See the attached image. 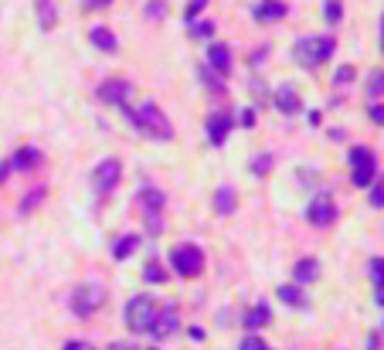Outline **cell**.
<instances>
[{
  "label": "cell",
  "instance_id": "obj_29",
  "mask_svg": "<svg viewBox=\"0 0 384 350\" xmlns=\"http://www.w3.org/2000/svg\"><path fill=\"white\" fill-rule=\"evenodd\" d=\"M269 170H272V154H259L252 160V174H255V177H266Z\"/></svg>",
  "mask_w": 384,
  "mask_h": 350
},
{
  "label": "cell",
  "instance_id": "obj_43",
  "mask_svg": "<svg viewBox=\"0 0 384 350\" xmlns=\"http://www.w3.org/2000/svg\"><path fill=\"white\" fill-rule=\"evenodd\" d=\"M150 350H156V347H150Z\"/></svg>",
  "mask_w": 384,
  "mask_h": 350
},
{
  "label": "cell",
  "instance_id": "obj_10",
  "mask_svg": "<svg viewBox=\"0 0 384 350\" xmlns=\"http://www.w3.org/2000/svg\"><path fill=\"white\" fill-rule=\"evenodd\" d=\"M307 221L309 225H316V228H327V225L337 221V204L330 201V194H320V197L309 201L307 204Z\"/></svg>",
  "mask_w": 384,
  "mask_h": 350
},
{
  "label": "cell",
  "instance_id": "obj_28",
  "mask_svg": "<svg viewBox=\"0 0 384 350\" xmlns=\"http://www.w3.org/2000/svg\"><path fill=\"white\" fill-rule=\"evenodd\" d=\"M191 35H194L197 41L214 38V24H211V21H194V24H191Z\"/></svg>",
  "mask_w": 384,
  "mask_h": 350
},
{
  "label": "cell",
  "instance_id": "obj_26",
  "mask_svg": "<svg viewBox=\"0 0 384 350\" xmlns=\"http://www.w3.org/2000/svg\"><path fill=\"white\" fill-rule=\"evenodd\" d=\"M323 21H327L330 28H337V24L344 21V3H340V0H323Z\"/></svg>",
  "mask_w": 384,
  "mask_h": 350
},
{
  "label": "cell",
  "instance_id": "obj_30",
  "mask_svg": "<svg viewBox=\"0 0 384 350\" xmlns=\"http://www.w3.org/2000/svg\"><path fill=\"white\" fill-rule=\"evenodd\" d=\"M204 7H208V0H191V3L184 7V21H188V24H194V21L201 17V10H204Z\"/></svg>",
  "mask_w": 384,
  "mask_h": 350
},
{
  "label": "cell",
  "instance_id": "obj_35",
  "mask_svg": "<svg viewBox=\"0 0 384 350\" xmlns=\"http://www.w3.org/2000/svg\"><path fill=\"white\" fill-rule=\"evenodd\" d=\"M367 116L374 119L378 126H384V102H371V106H367Z\"/></svg>",
  "mask_w": 384,
  "mask_h": 350
},
{
  "label": "cell",
  "instance_id": "obj_21",
  "mask_svg": "<svg viewBox=\"0 0 384 350\" xmlns=\"http://www.w3.org/2000/svg\"><path fill=\"white\" fill-rule=\"evenodd\" d=\"M136 248H140V234H122V238L113 245V259L116 262H126Z\"/></svg>",
  "mask_w": 384,
  "mask_h": 350
},
{
  "label": "cell",
  "instance_id": "obj_6",
  "mask_svg": "<svg viewBox=\"0 0 384 350\" xmlns=\"http://www.w3.org/2000/svg\"><path fill=\"white\" fill-rule=\"evenodd\" d=\"M102 303H106V289H102L99 282H82V286H75V293H72V300H68V306H72V313H75L78 320L92 316Z\"/></svg>",
  "mask_w": 384,
  "mask_h": 350
},
{
  "label": "cell",
  "instance_id": "obj_12",
  "mask_svg": "<svg viewBox=\"0 0 384 350\" xmlns=\"http://www.w3.org/2000/svg\"><path fill=\"white\" fill-rule=\"evenodd\" d=\"M204 126H208V140H211V147H218V150H221V147L228 143L231 116H228V113H211Z\"/></svg>",
  "mask_w": 384,
  "mask_h": 350
},
{
  "label": "cell",
  "instance_id": "obj_5",
  "mask_svg": "<svg viewBox=\"0 0 384 350\" xmlns=\"http://www.w3.org/2000/svg\"><path fill=\"white\" fill-rule=\"evenodd\" d=\"M350 181H354V187H371L378 181V156L371 147L350 150Z\"/></svg>",
  "mask_w": 384,
  "mask_h": 350
},
{
  "label": "cell",
  "instance_id": "obj_33",
  "mask_svg": "<svg viewBox=\"0 0 384 350\" xmlns=\"http://www.w3.org/2000/svg\"><path fill=\"white\" fill-rule=\"evenodd\" d=\"M41 197H44V187H38L35 194H28V197H24V201H21V214H28L31 208H38V201H41Z\"/></svg>",
  "mask_w": 384,
  "mask_h": 350
},
{
  "label": "cell",
  "instance_id": "obj_31",
  "mask_svg": "<svg viewBox=\"0 0 384 350\" xmlns=\"http://www.w3.org/2000/svg\"><path fill=\"white\" fill-rule=\"evenodd\" d=\"M371 208H384V181L381 177L371 184Z\"/></svg>",
  "mask_w": 384,
  "mask_h": 350
},
{
  "label": "cell",
  "instance_id": "obj_39",
  "mask_svg": "<svg viewBox=\"0 0 384 350\" xmlns=\"http://www.w3.org/2000/svg\"><path fill=\"white\" fill-rule=\"evenodd\" d=\"M65 350H95V347H89V344H82V340H68Z\"/></svg>",
  "mask_w": 384,
  "mask_h": 350
},
{
  "label": "cell",
  "instance_id": "obj_25",
  "mask_svg": "<svg viewBox=\"0 0 384 350\" xmlns=\"http://www.w3.org/2000/svg\"><path fill=\"white\" fill-rule=\"evenodd\" d=\"M364 92H367V99H371V102H378V99H381V95H384V68H374V72L367 75Z\"/></svg>",
  "mask_w": 384,
  "mask_h": 350
},
{
  "label": "cell",
  "instance_id": "obj_20",
  "mask_svg": "<svg viewBox=\"0 0 384 350\" xmlns=\"http://www.w3.org/2000/svg\"><path fill=\"white\" fill-rule=\"evenodd\" d=\"M35 10H38L41 31H51V28L58 24V10H55V3H51V0H35Z\"/></svg>",
  "mask_w": 384,
  "mask_h": 350
},
{
  "label": "cell",
  "instance_id": "obj_37",
  "mask_svg": "<svg viewBox=\"0 0 384 350\" xmlns=\"http://www.w3.org/2000/svg\"><path fill=\"white\" fill-rule=\"evenodd\" d=\"M354 65H340V72H337V85H347V82H354Z\"/></svg>",
  "mask_w": 384,
  "mask_h": 350
},
{
  "label": "cell",
  "instance_id": "obj_4",
  "mask_svg": "<svg viewBox=\"0 0 384 350\" xmlns=\"http://www.w3.org/2000/svg\"><path fill=\"white\" fill-rule=\"evenodd\" d=\"M156 300L150 293H140V296H133L129 303H126V326H129V333H150V323L156 320Z\"/></svg>",
  "mask_w": 384,
  "mask_h": 350
},
{
  "label": "cell",
  "instance_id": "obj_24",
  "mask_svg": "<svg viewBox=\"0 0 384 350\" xmlns=\"http://www.w3.org/2000/svg\"><path fill=\"white\" fill-rule=\"evenodd\" d=\"M269 320H272L269 303H255V306H252V313L245 316V326H248V330H259V326H266Z\"/></svg>",
  "mask_w": 384,
  "mask_h": 350
},
{
  "label": "cell",
  "instance_id": "obj_17",
  "mask_svg": "<svg viewBox=\"0 0 384 350\" xmlns=\"http://www.w3.org/2000/svg\"><path fill=\"white\" fill-rule=\"evenodd\" d=\"M316 275H320V262L307 255V259H300L296 266H293V279H296V286H309V282H316Z\"/></svg>",
  "mask_w": 384,
  "mask_h": 350
},
{
  "label": "cell",
  "instance_id": "obj_42",
  "mask_svg": "<svg viewBox=\"0 0 384 350\" xmlns=\"http://www.w3.org/2000/svg\"><path fill=\"white\" fill-rule=\"evenodd\" d=\"M381 51H384V14H381Z\"/></svg>",
  "mask_w": 384,
  "mask_h": 350
},
{
  "label": "cell",
  "instance_id": "obj_23",
  "mask_svg": "<svg viewBox=\"0 0 384 350\" xmlns=\"http://www.w3.org/2000/svg\"><path fill=\"white\" fill-rule=\"evenodd\" d=\"M235 208H238L235 191H231L228 184H225V187H218V191H214V211H218V214H231Z\"/></svg>",
  "mask_w": 384,
  "mask_h": 350
},
{
  "label": "cell",
  "instance_id": "obj_9",
  "mask_svg": "<svg viewBox=\"0 0 384 350\" xmlns=\"http://www.w3.org/2000/svg\"><path fill=\"white\" fill-rule=\"evenodd\" d=\"M99 102L102 106H116V109H122V106H129V95H133V85L129 82H122V78H106L102 85H99Z\"/></svg>",
  "mask_w": 384,
  "mask_h": 350
},
{
  "label": "cell",
  "instance_id": "obj_40",
  "mask_svg": "<svg viewBox=\"0 0 384 350\" xmlns=\"http://www.w3.org/2000/svg\"><path fill=\"white\" fill-rule=\"evenodd\" d=\"M82 3H85V7H109L113 0H82Z\"/></svg>",
  "mask_w": 384,
  "mask_h": 350
},
{
  "label": "cell",
  "instance_id": "obj_22",
  "mask_svg": "<svg viewBox=\"0 0 384 350\" xmlns=\"http://www.w3.org/2000/svg\"><path fill=\"white\" fill-rule=\"evenodd\" d=\"M371 282H374V300H378V306H384V259L381 255L371 259Z\"/></svg>",
  "mask_w": 384,
  "mask_h": 350
},
{
  "label": "cell",
  "instance_id": "obj_36",
  "mask_svg": "<svg viewBox=\"0 0 384 350\" xmlns=\"http://www.w3.org/2000/svg\"><path fill=\"white\" fill-rule=\"evenodd\" d=\"M238 119H241L238 126H245V129H252V126H255V109H248V106H245V109L238 113Z\"/></svg>",
  "mask_w": 384,
  "mask_h": 350
},
{
  "label": "cell",
  "instance_id": "obj_7",
  "mask_svg": "<svg viewBox=\"0 0 384 350\" xmlns=\"http://www.w3.org/2000/svg\"><path fill=\"white\" fill-rule=\"evenodd\" d=\"M170 266H174L177 275L194 279V275L204 273V252H201L197 245H177V248L170 252Z\"/></svg>",
  "mask_w": 384,
  "mask_h": 350
},
{
  "label": "cell",
  "instance_id": "obj_14",
  "mask_svg": "<svg viewBox=\"0 0 384 350\" xmlns=\"http://www.w3.org/2000/svg\"><path fill=\"white\" fill-rule=\"evenodd\" d=\"M275 109L282 113V116H296V113H303V99H300V92L293 89V85H282V89H275Z\"/></svg>",
  "mask_w": 384,
  "mask_h": 350
},
{
  "label": "cell",
  "instance_id": "obj_18",
  "mask_svg": "<svg viewBox=\"0 0 384 350\" xmlns=\"http://www.w3.org/2000/svg\"><path fill=\"white\" fill-rule=\"evenodd\" d=\"M275 296H279L286 306H293V310H307V306H309L303 286H296V282H293V286H279V289H275Z\"/></svg>",
  "mask_w": 384,
  "mask_h": 350
},
{
  "label": "cell",
  "instance_id": "obj_3",
  "mask_svg": "<svg viewBox=\"0 0 384 350\" xmlns=\"http://www.w3.org/2000/svg\"><path fill=\"white\" fill-rule=\"evenodd\" d=\"M136 204L143 211V221H147V232L160 234L163 232V211H167V194L160 187H140L136 191Z\"/></svg>",
  "mask_w": 384,
  "mask_h": 350
},
{
  "label": "cell",
  "instance_id": "obj_8",
  "mask_svg": "<svg viewBox=\"0 0 384 350\" xmlns=\"http://www.w3.org/2000/svg\"><path fill=\"white\" fill-rule=\"evenodd\" d=\"M119 174H122V163H119L116 156H106V160L92 170L89 184H92V191H95V194H109L116 184H119Z\"/></svg>",
  "mask_w": 384,
  "mask_h": 350
},
{
  "label": "cell",
  "instance_id": "obj_13",
  "mask_svg": "<svg viewBox=\"0 0 384 350\" xmlns=\"http://www.w3.org/2000/svg\"><path fill=\"white\" fill-rule=\"evenodd\" d=\"M208 68L218 72L221 78L231 72V48L225 41H211V48H208Z\"/></svg>",
  "mask_w": 384,
  "mask_h": 350
},
{
  "label": "cell",
  "instance_id": "obj_38",
  "mask_svg": "<svg viewBox=\"0 0 384 350\" xmlns=\"http://www.w3.org/2000/svg\"><path fill=\"white\" fill-rule=\"evenodd\" d=\"M10 170H14V167H10V160H0V184L10 177Z\"/></svg>",
  "mask_w": 384,
  "mask_h": 350
},
{
  "label": "cell",
  "instance_id": "obj_15",
  "mask_svg": "<svg viewBox=\"0 0 384 350\" xmlns=\"http://www.w3.org/2000/svg\"><path fill=\"white\" fill-rule=\"evenodd\" d=\"M289 14V3L286 0H259L255 3V21L259 24H275Z\"/></svg>",
  "mask_w": 384,
  "mask_h": 350
},
{
  "label": "cell",
  "instance_id": "obj_32",
  "mask_svg": "<svg viewBox=\"0 0 384 350\" xmlns=\"http://www.w3.org/2000/svg\"><path fill=\"white\" fill-rule=\"evenodd\" d=\"M238 350H269V344L262 340V337H255V333H248L245 340H241V347Z\"/></svg>",
  "mask_w": 384,
  "mask_h": 350
},
{
  "label": "cell",
  "instance_id": "obj_2",
  "mask_svg": "<svg viewBox=\"0 0 384 350\" xmlns=\"http://www.w3.org/2000/svg\"><path fill=\"white\" fill-rule=\"evenodd\" d=\"M337 51V38L333 35H323V38H300L293 44V58L303 65V68H316L323 62H330Z\"/></svg>",
  "mask_w": 384,
  "mask_h": 350
},
{
  "label": "cell",
  "instance_id": "obj_19",
  "mask_svg": "<svg viewBox=\"0 0 384 350\" xmlns=\"http://www.w3.org/2000/svg\"><path fill=\"white\" fill-rule=\"evenodd\" d=\"M41 163V150L38 147H21L17 154H14V160H10V167L14 170H35Z\"/></svg>",
  "mask_w": 384,
  "mask_h": 350
},
{
  "label": "cell",
  "instance_id": "obj_1",
  "mask_svg": "<svg viewBox=\"0 0 384 350\" xmlns=\"http://www.w3.org/2000/svg\"><path fill=\"white\" fill-rule=\"evenodd\" d=\"M122 113H126V119L133 122L136 133H143V136H150V140H174V126H170V119L160 113L156 102H143L140 109L122 106Z\"/></svg>",
  "mask_w": 384,
  "mask_h": 350
},
{
  "label": "cell",
  "instance_id": "obj_41",
  "mask_svg": "<svg viewBox=\"0 0 384 350\" xmlns=\"http://www.w3.org/2000/svg\"><path fill=\"white\" fill-rule=\"evenodd\" d=\"M191 340H204V330H201V326H191Z\"/></svg>",
  "mask_w": 384,
  "mask_h": 350
},
{
  "label": "cell",
  "instance_id": "obj_16",
  "mask_svg": "<svg viewBox=\"0 0 384 350\" xmlns=\"http://www.w3.org/2000/svg\"><path fill=\"white\" fill-rule=\"evenodd\" d=\"M89 41H92V48H99V51H106V55H116L119 51V41L109 28H102V24H95L92 31H89Z\"/></svg>",
  "mask_w": 384,
  "mask_h": 350
},
{
  "label": "cell",
  "instance_id": "obj_11",
  "mask_svg": "<svg viewBox=\"0 0 384 350\" xmlns=\"http://www.w3.org/2000/svg\"><path fill=\"white\" fill-rule=\"evenodd\" d=\"M177 326H181V316H177L174 306L156 310V320L150 323V337H154V340H167V337H174V333H177Z\"/></svg>",
  "mask_w": 384,
  "mask_h": 350
},
{
  "label": "cell",
  "instance_id": "obj_27",
  "mask_svg": "<svg viewBox=\"0 0 384 350\" xmlns=\"http://www.w3.org/2000/svg\"><path fill=\"white\" fill-rule=\"evenodd\" d=\"M143 14H147V21H163L167 17V0H147Z\"/></svg>",
  "mask_w": 384,
  "mask_h": 350
},
{
  "label": "cell",
  "instance_id": "obj_34",
  "mask_svg": "<svg viewBox=\"0 0 384 350\" xmlns=\"http://www.w3.org/2000/svg\"><path fill=\"white\" fill-rule=\"evenodd\" d=\"M143 279H147V282H163V279H167V273H163L156 262H150V266H147V273H143Z\"/></svg>",
  "mask_w": 384,
  "mask_h": 350
}]
</instances>
